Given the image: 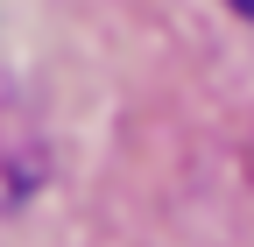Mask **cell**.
Listing matches in <instances>:
<instances>
[{
  "label": "cell",
  "mask_w": 254,
  "mask_h": 247,
  "mask_svg": "<svg viewBox=\"0 0 254 247\" xmlns=\"http://www.w3.org/2000/svg\"><path fill=\"white\" fill-rule=\"evenodd\" d=\"M233 7H240V14H254V0H233Z\"/></svg>",
  "instance_id": "1"
}]
</instances>
